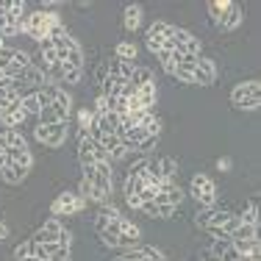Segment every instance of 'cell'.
I'll return each mask as SVG.
<instances>
[{
  "label": "cell",
  "instance_id": "1",
  "mask_svg": "<svg viewBox=\"0 0 261 261\" xmlns=\"http://www.w3.org/2000/svg\"><path fill=\"white\" fill-rule=\"evenodd\" d=\"M78 156H81V164H97V161H109L106 147H103L92 134H81V139H78Z\"/></svg>",
  "mask_w": 261,
  "mask_h": 261
},
{
  "label": "cell",
  "instance_id": "2",
  "mask_svg": "<svg viewBox=\"0 0 261 261\" xmlns=\"http://www.w3.org/2000/svg\"><path fill=\"white\" fill-rule=\"evenodd\" d=\"M192 197L197 200L200 208H214V200H217V186L208 175H195L192 178Z\"/></svg>",
  "mask_w": 261,
  "mask_h": 261
},
{
  "label": "cell",
  "instance_id": "3",
  "mask_svg": "<svg viewBox=\"0 0 261 261\" xmlns=\"http://www.w3.org/2000/svg\"><path fill=\"white\" fill-rule=\"evenodd\" d=\"M84 206H86L84 197L72 195V192H61V195L53 200L50 211H53V217H64V214L72 217V214H81V211H84Z\"/></svg>",
  "mask_w": 261,
  "mask_h": 261
},
{
  "label": "cell",
  "instance_id": "4",
  "mask_svg": "<svg viewBox=\"0 0 261 261\" xmlns=\"http://www.w3.org/2000/svg\"><path fill=\"white\" fill-rule=\"evenodd\" d=\"M197 225L206 228V231H214V228H222L228 220H231V211H220V208H200L197 211Z\"/></svg>",
  "mask_w": 261,
  "mask_h": 261
},
{
  "label": "cell",
  "instance_id": "5",
  "mask_svg": "<svg viewBox=\"0 0 261 261\" xmlns=\"http://www.w3.org/2000/svg\"><path fill=\"white\" fill-rule=\"evenodd\" d=\"M195 86H211L217 81V64L211 59H197V67H195Z\"/></svg>",
  "mask_w": 261,
  "mask_h": 261
},
{
  "label": "cell",
  "instance_id": "6",
  "mask_svg": "<svg viewBox=\"0 0 261 261\" xmlns=\"http://www.w3.org/2000/svg\"><path fill=\"white\" fill-rule=\"evenodd\" d=\"M97 142L106 147V153H109V159H114V161H120V159H125V153H128V145L120 139L117 134H106V136H97Z\"/></svg>",
  "mask_w": 261,
  "mask_h": 261
},
{
  "label": "cell",
  "instance_id": "7",
  "mask_svg": "<svg viewBox=\"0 0 261 261\" xmlns=\"http://www.w3.org/2000/svg\"><path fill=\"white\" fill-rule=\"evenodd\" d=\"M61 231H64V225H61L59 220H47L45 225L34 233V239H31V242H36V245H45V242H59V233Z\"/></svg>",
  "mask_w": 261,
  "mask_h": 261
},
{
  "label": "cell",
  "instance_id": "8",
  "mask_svg": "<svg viewBox=\"0 0 261 261\" xmlns=\"http://www.w3.org/2000/svg\"><path fill=\"white\" fill-rule=\"evenodd\" d=\"M242 20H245V11H242L239 3H231V9L225 11V17H222L217 25H220V31H236L242 25Z\"/></svg>",
  "mask_w": 261,
  "mask_h": 261
},
{
  "label": "cell",
  "instance_id": "9",
  "mask_svg": "<svg viewBox=\"0 0 261 261\" xmlns=\"http://www.w3.org/2000/svg\"><path fill=\"white\" fill-rule=\"evenodd\" d=\"M258 89H261V84H258L256 78H253V81H245V84H239V86H236V89L231 92V103H233V106H239L242 100H245V97L258 95Z\"/></svg>",
  "mask_w": 261,
  "mask_h": 261
},
{
  "label": "cell",
  "instance_id": "10",
  "mask_svg": "<svg viewBox=\"0 0 261 261\" xmlns=\"http://www.w3.org/2000/svg\"><path fill=\"white\" fill-rule=\"evenodd\" d=\"M25 175H28V172L22 170L20 164H14V161H9V167H3V170H0V178H3L9 186H20L22 181H25Z\"/></svg>",
  "mask_w": 261,
  "mask_h": 261
},
{
  "label": "cell",
  "instance_id": "11",
  "mask_svg": "<svg viewBox=\"0 0 261 261\" xmlns=\"http://www.w3.org/2000/svg\"><path fill=\"white\" fill-rule=\"evenodd\" d=\"M47 128V139L45 145L47 147H61L67 139V122H53V125H45Z\"/></svg>",
  "mask_w": 261,
  "mask_h": 261
},
{
  "label": "cell",
  "instance_id": "12",
  "mask_svg": "<svg viewBox=\"0 0 261 261\" xmlns=\"http://www.w3.org/2000/svg\"><path fill=\"white\" fill-rule=\"evenodd\" d=\"M122 25H125L128 31H136V28L142 25V6H139V3L125 6V14H122Z\"/></svg>",
  "mask_w": 261,
  "mask_h": 261
},
{
  "label": "cell",
  "instance_id": "13",
  "mask_svg": "<svg viewBox=\"0 0 261 261\" xmlns=\"http://www.w3.org/2000/svg\"><path fill=\"white\" fill-rule=\"evenodd\" d=\"M106 67H109V75L125 78V81H130V75H134V70H136V64H130V61H120V59H114L111 64H106Z\"/></svg>",
  "mask_w": 261,
  "mask_h": 261
},
{
  "label": "cell",
  "instance_id": "14",
  "mask_svg": "<svg viewBox=\"0 0 261 261\" xmlns=\"http://www.w3.org/2000/svg\"><path fill=\"white\" fill-rule=\"evenodd\" d=\"M6 147H9V150H28V139L22 136L20 128L6 130Z\"/></svg>",
  "mask_w": 261,
  "mask_h": 261
},
{
  "label": "cell",
  "instance_id": "15",
  "mask_svg": "<svg viewBox=\"0 0 261 261\" xmlns=\"http://www.w3.org/2000/svg\"><path fill=\"white\" fill-rule=\"evenodd\" d=\"M9 153V161H14V164H20L22 170H31L34 167V156H31V150H6Z\"/></svg>",
  "mask_w": 261,
  "mask_h": 261
},
{
  "label": "cell",
  "instance_id": "16",
  "mask_svg": "<svg viewBox=\"0 0 261 261\" xmlns=\"http://www.w3.org/2000/svg\"><path fill=\"white\" fill-rule=\"evenodd\" d=\"M147 34H150V36H161V39H170V36L175 34V25H170L167 20H156L150 28H147Z\"/></svg>",
  "mask_w": 261,
  "mask_h": 261
},
{
  "label": "cell",
  "instance_id": "17",
  "mask_svg": "<svg viewBox=\"0 0 261 261\" xmlns=\"http://www.w3.org/2000/svg\"><path fill=\"white\" fill-rule=\"evenodd\" d=\"M142 189H145V181H142V178H125V203L128 200H134V197H139L142 195ZM142 200V197H139Z\"/></svg>",
  "mask_w": 261,
  "mask_h": 261
},
{
  "label": "cell",
  "instance_id": "18",
  "mask_svg": "<svg viewBox=\"0 0 261 261\" xmlns=\"http://www.w3.org/2000/svg\"><path fill=\"white\" fill-rule=\"evenodd\" d=\"M22 111H25V117H39L42 106H39V97H36V92H31V95H22Z\"/></svg>",
  "mask_w": 261,
  "mask_h": 261
},
{
  "label": "cell",
  "instance_id": "19",
  "mask_svg": "<svg viewBox=\"0 0 261 261\" xmlns=\"http://www.w3.org/2000/svg\"><path fill=\"white\" fill-rule=\"evenodd\" d=\"M97 236L103 239L106 247H117V239H120V228H117V220L111 222L109 228H103V231H97Z\"/></svg>",
  "mask_w": 261,
  "mask_h": 261
},
{
  "label": "cell",
  "instance_id": "20",
  "mask_svg": "<svg viewBox=\"0 0 261 261\" xmlns=\"http://www.w3.org/2000/svg\"><path fill=\"white\" fill-rule=\"evenodd\" d=\"M159 172H161V178H170V181H175V175H178V161L175 159H159Z\"/></svg>",
  "mask_w": 261,
  "mask_h": 261
},
{
  "label": "cell",
  "instance_id": "21",
  "mask_svg": "<svg viewBox=\"0 0 261 261\" xmlns=\"http://www.w3.org/2000/svg\"><path fill=\"white\" fill-rule=\"evenodd\" d=\"M130 84L134 86H147V84H156V78H153V72L147 70V67H136L134 75H130Z\"/></svg>",
  "mask_w": 261,
  "mask_h": 261
},
{
  "label": "cell",
  "instance_id": "22",
  "mask_svg": "<svg viewBox=\"0 0 261 261\" xmlns=\"http://www.w3.org/2000/svg\"><path fill=\"white\" fill-rule=\"evenodd\" d=\"M136 56H139L136 45H130V42H120V45H117V59L120 61H130V64H134Z\"/></svg>",
  "mask_w": 261,
  "mask_h": 261
},
{
  "label": "cell",
  "instance_id": "23",
  "mask_svg": "<svg viewBox=\"0 0 261 261\" xmlns=\"http://www.w3.org/2000/svg\"><path fill=\"white\" fill-rule=\"evenodd\" d=\"M239 222H242V225H250V228H258V206H256V203H250V206L242 211Z\"/></svg>",
  "mask_w": 261,
  "mask_h": 261
},
{
  "label": "cell",
  "instance_id": "24",
  "mask_svg": "<svg viewBox=\"0 0 261 261\" xmlns=\"http://www.w3.org/2000/svg\"><path fill=\"white\" fill-rule=\"evenodd\" d=\"M247 239H258V228L239 225V228H236V231L231 233V242H247Z\"/></svg>",
  "mask_w": 261,
  "mask_h": 261
},
{
  "label": "cell",
  "instance_id": "25",
  "mask_svg": "<svg viewBox=\"0 0 261 261\" xmlns=\"http://www.w3.org/2000/svg\"><path fill=\"white\" fill-rule=\"evenodd\" d=\"M231 9V0H214V3H208V14H211V20H217L220 22L222 17H225V11Z\"/></svg>",
  "mask_w": 261,
  "mask_h": 261
},
{
  "label": "cell",
  "instance_id": "26",
  "mask_svg": "<svg viewBox=\"0 0 261 261\" xmlns=\"http://www.w3.org/2000/svg\"><path fill=\"white\" fill-rule=\"evenodd\" d=\"M45 75H47V84H64V64H50V67H45Z\"/></svg>",
  "mask_w": 261,
  "mask_h": 261
},
{
  "label": "cell",
  "instance_id": "27",
  "mask_svg": "<svg viewBox=\"0 0 261 261\" xmlns=\"http://www.w3.org/2000/svg\"><path fill=\"white\" fill-rule=\"evenodd\" d=\"M64 67H72V70H84V50H81V45H78V47H72V50L67 53Z\"/></svg>",
  "mask_w": 261,
  "mask_h": 261
},
{
  "label": "cell",
  "instance_id": "28",
  "mask_svg": "<svg viewBox=\"0 0 261 261\" xmlns=\"http://www.w3.org/2000/svg\"><path fill=\"white\" fill-rule=\"evenodd\" d=\"M39 47H42V59H45V67L59 64V53H56V47H53V42H50V39H45Z\"/></svg>",
  "mask_w": 261,
  "mask_h": 261
},
{
  "label": "cell",
  "instance_id": "29",
  "mask_svg": "<svg viewBox=\"0 0 261 261\" xmlns=\"http://www.w3.org/2000/svg\"><path fill=\"white\" fill-rule=\"evenodd\" d=\"M14 34H22V20H6L3 25H0V36L3 39H9V36Z\"/></svg>",
  "mask_w": 261,
  "mask_h": 261
},
{
  "label": "cell",
  "instance_id": "30",
  "mask_svg": "<svg viewBox=\"0 0 261 261\" xmlns=\"http://www.w3.org/2000/svg\"><path fill=\"white\" fill-rule=\"evenodd\" d=\"M25 17V3H6V20H22Z\"/></svg>",
  "mask_w": 261,
  "mask_h": 261
},
{
  "label": "cell",
  "instance_id": "31",
  "mask_svg": "<svg viewBox=\"0 0 261 261\" xmlns=\"http://www.w3.org/2000/svg\"><path fill=\"white\" fill-rule=\"evenodd\" d=\"M78 125H81V130H84V134H89L92 125H95V111H89V109L81 111V114H78Z\"/></svg>",
  "mask_w": 261,
  "mask_h": 261
},
{
  "label": "cell",
  "instance_id": "32",
  "mask_svg": "<svg viewBox=\"0 0 261 261\" xmlns=\"http://www.w3.org/2000/svg\"><path fill=\"white\" fill-rule=\"evenodd\" d=\"M14 256H17V261H22L28 256H36V242H22V245H17Z\"/></svg>",
  "mask_w": 261,
  "mask_h": 261
},
{
  "label": "cell",
  "instance_id": "33",
  "mask_svg": "<svg viewBox=\"0 0 261 261\" xmlns=\"http://www.w3.org/2000/svg\"><path fill=\"white\" fill-rule=\"evenodd\" d=\"M11 64H14L20 72H25L28 67H31V56H28L25 50H14V59H11Z\"/></svg>",
  "mask_w": 261,
  "mask_h": 261
},
{
  "label": "cell",
  "instance_id": "34",
  "mask_svg": "<svg viewBox=\"0 0 261 261\" xmlns=\"http://www.w3.org/2000/svg\"><path fill=\"white\" fill-rule=\"evenodd\" d=\"M84 78V70H72V67H64V84L67 86H75Z\"/></svg>",
  "mask_w": 261,
  "mask_h": 261
},
{
  "label": "cell",
  "instance_id": "35",
  "mask_svg": "<svg viewBox=\"0 0 261 261\" xmlns=\"http://www.w3.org/2000/svg\"><path fill=\"white\" fill-rule=\"evenodd\" d=\"M156 142H159V136H153V134H147V136H145V139H142V142H139V145H136V147H134V150H139V153H150V150H153V147H156Z\"/></svg>",
  "mask_w": 261,
  "mask_h": 261
},
{
  "label": "cell",
  "instance_id": "36",
  "mask_svg": "<svg viewBox=\"0 0 261 261\" xmlns=\"http://www.w3.org/2000/svg\"><path fill=\"white\" fill-rule=\"evenodd\" d=\"M147 161H150V159L142 156V159H139V161H136V164L128 170V175H130V178H142V175H145V170H147Z\"/></svg>",
  "mask_w": 261,
  "mask_h": 261
},
{
  "label": "cell",
  "instance_id": "37",
  "mask_svg": "<svg viewBox=\"0 0 261 261\" xmlns=\"http://www.w3.org/2000/svg\"><path fill=\"white\" fill-rule=\"evenodd\" d=\"M139 247H142V253H145L150 261H167V256L159 250V247H153V245H139Z\"/></svg>",
  "mask_w": 261,
  "mask_h": 261
},
{
  "label": "cell",
  "instance_id": "38",
  "mask_svg": "<svg viewBox=\"0 0 261 261\" xmlns=\"http://www.w3.org/2000/svg\"><path fill=\"white\" fill-rule=\"evenodd\" d=\"M258 106H261V95H253V97H245V100L236 106V109H242V111H256Z\"/></svg>",
  "mask_w": 261,
  "mask_h": 261
},
{
  "label": "cell",
  "instance_id": "39",
  "mask_svg": "<svg viewBox=\"0 0 261 261\" xmlns=\"http://www.w3.org/2000/svg\"><path fill=\"white\" fill-rule=\"evenodd\" d=\"M78 197H84V200H92L95 197V186H92L86 178H81V189H78Z\"/></svg>",
  "mask_w": 261,
  "mask_h": 261
},
{
  "label": "cell",
  "instance_id": "40",
  "mask_svg": "<svg viewBox=\"0 0 261 261\" xmlns=\"http://www.w3.org/2000/svg\"><path fill=\"white\" fill-rule=\"evenodd\" d=\"M103 114H109V97L100 95L95 100V117H103Z\"/></svg>",
  "mask_w": 261,
  "mask_h": 261
},
{
  "label": "cell",
  "instance_id": "41",
  "mask_svg": "<svg viewBox=\"0 0 261 261\" xmlns=\"http://www.w3.org/2000/svg\"><path fill=\"white\" fill-rule=\"evenodd\" d=\"M147 50H150V53H159L161 50V47H164V39H161V36H150V34H147Z\"/></svg>",
  "mask_w": 261,
  "mask_h": 261
},
{
  "label": "cell",
  "instance_id": "42",
  "mask_svg": "<svg viewBox=\"0 0 261 261\" xmlns=\"http://www.w3.org/2000/svg\"><path fill=\"white\" fill-rule=\"evenodd\" d=\"M136 92H139V86H134V84H130V81H128V84L122 86L120 97H122V100H134V97H136Z\"/></svg>",
  "mask_w": 261,
  "mask_h": 261
},
{
  "label": "cell",
  "instance_id": "43",
  "mask_svg": "<svg viewBox=\"0 0 261 261\" xmlns=\"http://www.w3.org/2000/svg\"><path fill=\"white\" fill-rule=\"evenodd\" d=\"M175 81H181V84H189V86H195V75L192 72H186V70H178L175 67V75H172Z\"/></svg>",
  "mask_w": 261,
  "mask_h": 261
},
{
  "label": "cell",
  "instance_id": "44",
  "mask_svg": "<svg viewBox=\"0 0 261 261\" xmlns=\"http://www.w3.org/2000/svg\"><path fill=\"white\" fill-rule=\"evenodd\" d=\"M11 59H14V50H11V47H0V70H3V67H9Z\"/></svg>",
  "mask_w": 261,
  "mask_h": 261
},
{
  "label": "cell",
  "instance_id": "45",
  "mask_svg": "<svg viewBox=\"0 0 261 261\" xmlns=\"http://www.w3.org/2000/svg\"><path fill=\"white\" fill-rule=\"evenodd\" d=\"M159 206V217L161 220H170L172 214H175V206H170V203H156Z\"/></svg>",
  "mask_w": 261,
  "mask_h": 261
},
{
  "label": "cell",
  "instance_id": "46",
  "mask_svg": "<svg viewBox=\"0 0 261 261\" xmlns=\"http://www.w3.org/2000/svg\"><path fill=\"white\" fill-rule=\"evenodd\" d=\"M47 261H70V247H59Z\"/></svg>",
  "mask_w": 261,
  "mask_h": 261
},
{
  "label": "cell",
  "instance_id": "47",
  "mask_svg": "<svg viewBox=\"0 0 261 261\" xmlns=\"http://www.w3.org/2000/svg\"><path fill=\"white\" fill-rule=\"evenodd\" d=\"M142 211H145V214H150V217H159V206H156V200H145V203H142Z\"/></svg>",
  "mask_w": 261,
  "mask_h": 261
},
{
  "label": "cell",
  "instance_id": "48",
  "mask_svg": "<svg viewBox=\"0 0 261 261\" xmlns=\"http://www.w3.org/2000/svg\"><path fill=\"white\" fill-rule=\"evenodd\" d=\"M59 245H61V247H70V245H72V233H70V231H61V233H59Z\"/></svg>",
  "mask_w": 261,
  "mask_h": 261
},
{
  "label": "cell",
  "instance_id": "49",
  "mask_svg": "<svg viewBox=\"0 0 261 261\" xmlns=\"http://www.w3.org/2000/svg\"><path fill=\"white\" fill-rule=\"evenodd\" d=\"M200 261H222V258L217 253H211V247H208V250H200Z\"/></svg>",
  "mask_w": 261,
  "mask_h": 261
},
{
  "label": "cell",
  "instance_id": "50",
  "mask_svg": "<svg viewBox=\"0 0 261 261\" xmlns=\"http://www.w3.org/2000/svg\"><path fill=\"white\" fill-rule=\"evenodd\" d=\"M156 56H159V61H161V67H164V64H172V53H170V50H159Z\"/></svg>",
  "mask_w": 261,
  "mask_h": 261
},
{
  "label": "cell",
  "instance_id": "51",
  "mask_svg": "<svg viewBox=\"0 0 261 261\" xmlns=\"http://www.w3.org/2000/svg\"><path fill=\"white\" fill-rule=\"evenodd\" d=\"M217 170H222V172L231 170V159H220V161H217Z\"/></svg>",
  "mask_w": 261,
  "mask_h": 261
},
{
  "label": "cell",
  "instance_id": "52",
  "mask_svg": "<svg viewBox=\"0 0 261 261\" xmlns=\"http://www.w3.org/2000/svg\"><path fill=\"white\" fill-rule=\"evenodd\" d=\"M6 236H9V228H6V222H3V220H0V242H3V239H6Z\"/></svg>",
  "mask_w": 261,
  "mask_h": 261
},
{
  "label": "cell",
  "instance_id": "53",
  "mask_svg": "<svg viewBox=\"0 0 261 261\" xmlns=\"http://www.w3.org/2000/svg\"><path fill=\"white\" fill-rule=\"evenodd\" d=\"M106 75H109V67H100V70H97V78H100V84L106 81Z\"/></svg>",
  "mask_w": 261,
  "mask_h": 261
},
{
  "label": "cell",
  "instance_id": "54",
  "mask_svg": "<svg viewBox=\"0 0 261 261\" xmlns=\"http://www.w3.org/2000/svg\"><path fill=\"white\" fill-rule=\"evenodd\" d=\"M3 167H9V153H0V170Z\"/></svg>",
  "mask_w": 261,
  "mask_h": 261
},
{
  "label": "cell",
  "instance_id": "55",
  "mask_svg": "<svg viewBox=\"0 0 261 261\" xmlns=\"http://www.w3.org/2000/svg\"><path fill=\"white\" fill-rule=\"evenodd\" d=\"M164 72L167 75H175V64H164Z\"/></svg>",
  "mask_w": 261,
  "mask_h": 261
},
{
  "label": "cell",
  "instance_id": "56",
  "mask_svg": "<svg viewBox=\"0 0 261 261\" xmlns=\"http://www.w3.org/2000/svg\"><path fill=\"white\" fill-rule=\"evenodd\" d=\"M22 261H45V258H39V256H28V258H22Z\"/></svg>",
  "mask_w": 261,
  "mask_h": 261
}]
</instances>
